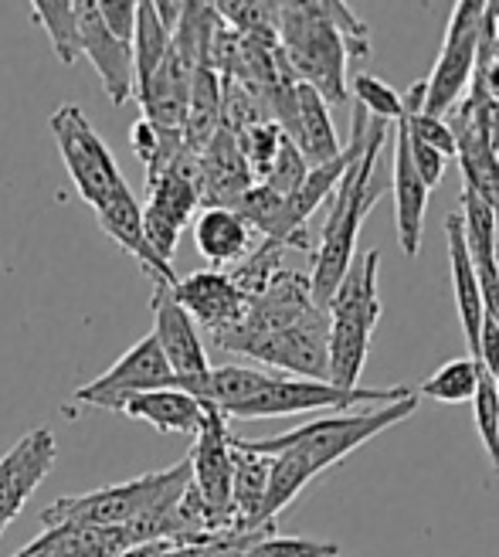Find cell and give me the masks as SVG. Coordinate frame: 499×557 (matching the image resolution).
Masks as SVG:
<instances>
[{
  "label": "cell",
  "instance_id": "6da1fadb",
  "mask_svg": "<svg viewBox=\"0 0 499 557\" xmlns=\"http://www.w3.org/2000/svg\"><path fill=\"white\" fill-rule=\"evenodd\" d=\"M384 144H387V123L371 120L364 153L357 157V163L347 171L340 187L333 190V205L326 214V225L320 232V245L313 252V269H310V289L320 310H326V302L344 283V275L353 262L360 228H364V218L371 214L377 198H384V184H374L377 157Z\"/></svg>",
  "mask_w": 499,
  "mask_h": 557
},
{
  "label": "cell",
  "instance_id": "7a4b0ae2",
  "mask_svg": "<svg viewBox=\"0 0 499 557\" xmlns=\"http://www.w3.org/2000/svg\"><path fill=\"white\" fill-rule=\"evenodd\" d=\"M414 408H419V395H408L391 405L313 418V422L299 425L286 435H275V438H235V435L232 438L238 449H248L255 456H286L302 476L313 483L320 472H326L329 466H337L340 459L357 453L364 442L377 438L381 432L395 429L398 422L411 418Z\"/></svg>",
  "mask_w": 499,
  "mask_h": 557
},
{
  "label": "cell",
  "instance_id": "3957f363",
  "mask_svg": "<svg viewBox=\"0 0 499 557\" xmlns=\"http://www.w3.org/2000/svg\"><path fill=\"white\" fill-rule=\"evenodd\" d=\"M190 486V462H177L171 469L147 472L116 486H102L82 496H59L41 510L45 531L51 527H126L157 513H171Z\"/></svg>",
  "mask_w": 499,
  "mask_h": 557
},
{
  "label": "cell",
  "instance_id": "277c9868",
  "mask_svg": "<svg viewBox=\"0 0 499 557\" xmlns=\"http://www.w3.org/2000/svg\"><path fill=\"white\" fill-rule=\"evenodd\" d=\"M377 275H381V252L367 248L360 259L350 262L344 283L326 302V357H329V384L337 387H357L360 374H364L371 337L381 323V293H377Z\"/></svg>",
  "mask_w": 499,
  "mask_h": 557
},
{
  "label": "cell",
  "instance_id": "5b68a950",
  "mask_svg": "<svg viewBox=\"0 0 499 557\" xmlns=\"http://www.w3.org/2000/svg\"><path fill=\"white\" fill-rule=\"evenodd\" d=\"M279 48L302 86L326 106H347V51L326 4H279Z\"/></svg>",
  "mask_w": 499,
  "mask_h": 557
},
{
  "label": "cell",
  "instance_id": "8992f818",
  "mask_svg": "<svg viewBox=\"0 0 499 557\" xmlns=\"http://www.w3.org/2000/svg\"><path fill=\"white\" fill-rule=\"evenodd\" d=\"M414 395L411 387H337L329 381H302V377H283L272 374V381L262 392L232 411V418H279V414H307V411H360L391 405Z\"/></svg>",
  "mask_w": 499,
  "mask_h": 557
},
{
  "label": "cell",
  "instance_id": "52a82bcc",
  "mask_svg": "<svg viewBox=\"0 0 499 557\" xmlns=\"http://www.w3.org/2000/svg\"><path fill=\"white\" fill-rule=\"evenodd\" d=\"M326 333L329 320L326 310L313 313L296 326L262 333V337H238V333H225L214 337L211 344L241 354L248 360H259L265 368L283 371V377H302V381H329V357H326Z\"/></svg>",
  "mask_w": 499,
  "mask_h": 557
},
{
  "label": "cell",
  "instance_id": "ba28073f",
  "mask_svg": "<svg viewBox=\"0 0 499 557\" xmlns=\"http://www.w3.org/2000/svg\"><path fill=\"white\" fill-rule=\"evenodd\" d=\"M54 144L65 160V171L78 190V198L92 211H99L123 184V174L116 166V157L109 153L102 136L92 129V123L82 116L78 106H59L48 120Z\"/></svg>",
  "mask_w": 499,
  "mask_h": 557
},
{
  "label": "cell",
  "instance_id": "9c48e42d",
  "mask_svg": "<svg viewBox=\"0 0 499 557\" xmlns=\"http://www.w3.org/2000/svg\"><path fill=\"white\" fill-rule=\"evenodd\" d=\"M198 157L201 153H190L184 147L157 177L147 181V205H140V211H144V232H147V242L157 252V259H163L166 265L174 262L180 232L190 225L194 211L201 208Z\"/></svg>",
  "mask_w": 499,
  "mask_h": 557
},
{
  "label": "cell",
  "instance_id": "30bf717a",
  "mask_svg": "<svg viewBox=\"0 0 499 557\" xmlns=\"http://www.w3.org/2000/svg\"><path fill=\"white\" fill-rule=\"evenodd\" d=\"M483 17H486V0H459L452 8L446 41H441L432 75L422 78V86H425L422 113L446 116L449 109H456L465 99L469 82H473V69H476Z\"/></svg>",
  "mask_w": 499,
  "mask_h": 557
},
{
  "label": "cell",
  "instance_id": "8fae6325",
  "mask_svg": "<svg viewBox=\"0 0 499 557\" xmlns=\"http://www.w3.org/2000/svg\"><path fill=\"white\" fill-rule=\"evenodd\" d=\"M190 462V490L198 493L201 507L208 513L211 534L232 531V432L228 418L208 408V418L201 432L194 435V453L187 456Z\"/></svg>",
  "mask_w": 499,
  "mask_h": 557
},
{
  "label": "cell",
  "instance_id": "7c38bea8",
  "mask_svg": "<svg viewBox=\"0 0 499 557\" xmlns=\"http://www.w3.org/2000/svg\"><path fill=\"white\" fill-rule=\"evenodd\" d=\"M174 384H177V377H174L171 364L163 360L153 333H150V337H144L140 344H133L105 374H99L86 387H78L75 401L120 414L126 398L144 395V392H157V387H174Z\"/></svg>",
  "mask_w": 499,
  "mask_h": 557
},
{
  "label": "cell",
  "instance_id": "4fadbf2b",
  "mask_svg": "<svg viewBox=\"0 0 499 557\" xmlns=\"http://www.w3.org/2000/svg\"><path fill=\"white\" fill-rule=\"evenodd\" d=\"M171 286L174 283H166V278H153V341L177 381H198L211 371L208 350L201 341V330L194 326L187 310L174 299Z\"/></svg>",
  "mask_w": 499,
  "mask_h": 557
},
{
  "label": "cell",
  "instance_id": "5bb4252c",
  "mask_svg": "<svg viewBox=\"0 0 499 557\" xmlns=\"http://www.w3.org/2000/svg\"><path fill=\"white\" fill-rule=\"evenodd\" d=\"M54 459H59V442H54L48 429L21 435L14 442V449L8 456H0V534L24 510L27 496L41 486Z\"/></svg>",
  "mask_w": 499,
  "mask_h": 557
},
{
  "label": "cell",
  "instance_id": "9a60e30c",
  "mask_svg": "<svg viewBox=\"0 0 499 557\" xmlns=\"http://www.w3.org/2000/svg\"><path fill=\"white\" fill-rule=\"evenodd\" d=\"M171 293L187 310L194 326L208 330L211 337H221V333L235 330L248 313V299L238 293L232 275L221 269L190 272L187 278H177Z\"/></svg>",
  "mask_w": 499,
  "mask_h": 557
},
{
  "label": "cell",
  "instance_id": "2e32d148",
  "mask_svg": "<svg viewBox=\"0 0 499 557\" xmlns=\"http://www.w3.org/2000/svg\"><path fill=\"white\" fill-rule=\"evenodd\" d=\"M75 14H78L82 54L92 62L102 89H105L109 99H113V106H126L136 96L133 48L109 35V27L102 24V17L96 11V0H75Z\"/></svg>",
  "mask_w": 499,
  "mask_h": 557
},
{
  "label": "cell",
  "instance_id": "e0dca14e",
  "mask_svg": "<svg viewBox=\"0 0 499 557\" xmlns=\"http://www.w3.org/2000/svg\"><path fill=\"white\" fill-rule=\"evenodd\" d=\"M136 544H150L144 520L126 527H51L11 557H116Z\"/></svg>",
  "mask_w": 499,
  "mask_h": 557
},
{
  "label": "cell",
  "instance_id": "ac0fdd59",
  "mask_svg": "<svg viewBox=\"0 0 499 557\" xmlns=\"http://www.w3.org/2000/svg\"><path fill=\"white\" fill-rule=\"evenodd\" d=\"M465 113L476 120L489 144L499 150V0H486L483 35L476 51V69L462 99Z\"/></svg>",
  "mask_w": 499,
  "mask_h": 557
},
{
  "label": "cell",
  "instance_id": "d6986e66",
  "mask_svg": "<svg viewBox=\"0 0 499 557\" xmlns=\"http://www.w3.org/2000/svg\"><path fill=\"white\" fill-rule=\"evenodd\" d=\"M255 184L252 171L228 129H217L211 144L198 157V194L201 208H232L241 201V194Z\"/></svg>",
  "mask_w": 499,
  "mask_h": 557
},
{
  "label": "cell",
  "instance_id": "ffe728a7",
  "mask_svg": "<svg viewBox=\"0 0 499 557\" xmlns=\"http://www.w3.org/2000/svg\"><path fill=\"white\" fill-rule=\"evenodd\" d=\"M446 123L456 136V160L462 166V181H465L462 190H473L499 218V150L489 144L486 133L476 126V120L465 113L462 102L449 109Z\"/></svg>",
  "mask_w": 499,
  "mask_h": 557
},
{
  "label": "cell",
  "instance_id": "44dd1931",
  "mask_svg": "<svg viewBox=\"0 0 499 557\" xmlns=\"http://www.w3.org/2000/svg\"><path fill=\"white\" fill-rule=\"evenodd\" d=\"M194 69L198 65H194L190 59H184V54L171 45V51H166V59L157 69V75L140 92H136V99H140V106H144L147 123H153L163 133H184Z\"/></svg>",
  "mask_w": 499,
  "mask_h": 557
},
{
  "label": "cell",
  "instance_id": "7402d4cb",
  "mask_svg": "<svg viewBox=\"0 0 499 557\" xmlns=\"http://www.w3.org/2000/svg\"><path fill=\"white\" fill-rule=\"evenodd\" d=\"M99 228L113 238L123 252H129L136 262H140L150 278H166V283H177L174 275V265H166L163 259H157V252L147 242V232H144V211H140V201H136V194L129 190V184L123 181L120 190L109 198L99 211Z\"/></svg>",
  "mask_w": 499,
  "mask_h": 557
},
{
  "label": "cell",
  "instance_id": "603a6c76",
  "mask_svg": "<svg viewBox=\"0 0 499 557\" xmlns=\"http://www.w3.org/2000/svg\"><path fill=\"white\" fill-rule=\"evenodd\" d=\"M120 414L133 418V422H147L163 435H190L194 438L204 425L208 408L198 398L177 392V387H157V392L126 398Z\"/></svg>",
  "mask_w": 499,
  "mask_h": 557
},
{
  "label": "cell",
  "instance_id": "cb8c5ba5",
  "mask_svg": "<svg viewBox=\"0 0 499 557\" xmlns=\"http://www.w3.org/2000/svg\"><path fill=\"white\" fill-rule=\"evenodd\" d=\"M194 245L211 265H238L255 248V232L232 208H201L194 218Z\"/></svg>",
  "mask_w": 499,
  "mask_h": 557
},
{
  "label": "cell",
  "instance_id": "d4e9b609",
  "mask_svg": "<svg viewBox=\"0 0 499 557\" xmlns=\"http://www.w3.org/2000/svg\"><path fill=\"white\" fill-rule=\"evenodd\" d=\"M428 187L414 174L404 133L398 126V147H395V221H398V242L408 259L419 256L422 248V228H425V211H428Z\"/></svg>",
  "mask_w": 499,
  "mask_h": 557
},
{
  "label": "cell",
  "instance_id": "484cf974",
  "mask_svg": "<svg viewBox=\"0 0 499 557\" xmlns=\"http://www.w3.org/2000/svg\"><path fill=\"white\" fill-rule=\"evenodd\" d=\"M446 238H449V265H452L456 306H459V317H462L469 357L476 360V354H479V330H483L486 310H483L479 278H476L473 259H469V248H465V235H462V221H459V214H449V218H446Z\"/></svg>",
  "mask_w": 499,
  "mask_h": 557
},
{
  "label": "cell",
  "instance_id": "4316f807",
  "mask_svg": "<svg viewBox=\"0 0 499 557\" xmlns=\"http://www.w3.org/2000/svg\"><path fill=\"white\" fill-rule=\"evenodd\" d=\"M232 531H259L262 523V504L269 490V456H255L248 449H238L232 438Z\"/></svg>",
  "mask_w": 499,
  "mask_h": 557
},
{
  "label": "cell",
  "instance_id": "83f0119b",
  "mask_svg": "<svg viewBox=\"0 0 499 557\" xmlns=\"http://www.w3.org/2000/svg\"><path fill=\"white\" fill-rule=\"evenodd\" d=\"M299 153L307 157L310 166L329 163L333 157H340V136L333 129L329 120V106L323 102V96L310 86H296V139Z\"/></svg>",
  "mask_w": 499,
  "mask_h": 557
},
{
  "label": "cell",
  "instance_id": "f1b7e54d",
  "mask_svg": "<svg viewBox=\"0 0 499 557\" xmlns=\"http://www.w3.org/2000/svg\"><path fill=\"white\" fill-rule=\"evenodd\" d=\"M171 32L157 21L153 14V0H144L136 4V32H133V75H136V92H140L147 82L157 75V69L163 65L166 51H171ZM136 99V96H133Z\"/></svg>",
  "mask_w": 499,
  "mask_h": 557
},
{
  "label": "cell",
  "instance_id": "f546056e",
  "mask_svg": "<svg viewBox=\"0 0 499 557\" xmlns=\"http://www.w3.org/2000/svg\"><path fill=\"white\" fill-rule=\"evenodd\" d=\"M32 21L45 27V35L51 41V51L59 54L62 65H75L82 59L75 0H35V4H32Z\"/></svg>",
  "mask_w": 499,
  "mask_h": 557
},
{
  "label": "cell",
  "instance_id": "4dcf8cb0",
  "mask_svg": "<svg viewBox=\"0 0 499 557\" xmlns=\"http://www.w3.org/2000/svg\"><path fill=\"white\" fill-rule=\"evenodd\" d=\"M483 377V364L473 357H452L446 360L435 374H428L419 387V395L441 401V405H462V401H473L476 387Z\"/></svg>",
  "mask_w": 499,
  "mask_h": 557
},
{
  "label": "cell",
  "instance_id": "1f68e13d",
  "mask_svg": "<svg viewBox=\"0 0 499 557\" xmlns=\"http://www.w3.org/2000/svg\"><path fill=\"white\" fill-rule=\"evenodd\" d=\"M286 252L289 248L286 245H279V242H269V238H262V245H255L252 252H248L228 275H232V283L238 286V293L252 302V299H259L272 283H275V275H279L283 269H286Z\"/></svg>",
  "mask_w": 499,
  "mask_h": 557
},
{
  "label": "cell",
  "instance_id": "d6a6232c",
  "mask_svg": "<svg viewBox=\"0 0 499 557\" xmlns=\"http://www.w3.org/2000/svg\"><path fill=\"white\" fill-rule=\"evenodd\" d=\"M214 14L245 38L279 45V4H262V0H221V4H214Z\"/></svg>",
  "mask_w": 499,
  "mask_h": 557
},
{
  "label": "cell",
  "instance_id": "836d02e7",
  "mask_svg": "<svg viewBox=\"0 0 499 557\" xmlns=\"http://www.w3.org/2000/svg\"><path fill=\"white\" fill-rule=\"evenodd\" d=\"M283 136H286V133H283L279 126H275L272 120H262V123L248 126V129H241V133L235 136V144H238V150H241V157H245V163H248V171H252L255 184L265 181V174H269V166H272L275 153H279Z\"/></svg>",
  "mask_w": 499,
  "mask_h": 557
},
{
  "label": "cell",
  "instance_id": "e575fe53",
  "mask_svg": "<svg viewBox=\"0 0 499 557\" xmlns=\"http://www.w3.org/2000/svg\"><path fill=\"white\" fill-rule=\"evenodd\" d=\"M350 92L357 96V106L364 109V113H374V120H381V123H387V120L398 123L404 116V96L398 89L387 86V82L377 78V75L360 72L353 78V89Z\"/></svg>",
  "mask_w": 499,
  "mask_h": 557
},
{
  "label": "cell",
  "instance_id": "d590c367",
  "mask_svg": "<svg viewBox=\"0 0 499 557\" xmlns=\"http://www.w3.org/2000/svg\"><path fill=\"white\" fill-rule=\"evenodd\" d=\"M473 414H476V432L479 442L486 445V453L492 459V469L499 472V395H496V381L483 371L479 387L473 395Z\"/></svg>",
  "mask_w": 499,
  "mask_h": 557
},
{
  "label": "cell",
  "instance_id": "8d00e7d4",
  "mask_svg": "<svg viewBox=\"0 0 499 557\" xmlns=\"http://www.w3.org/2000/svg\"><path fill=\"white\" fill-rule=\"evenodd\" d=\"M323 4H326V14H329L333 27H337V35L344 41L347 62H364V59H371V51H374V45H371V27L350 11V4H340V0H323Z\"/></svg>",
  "mask_w": 499,
  "mask_h": 557
},
{
  "label": "cell",
  "instance_id": "74e56055",
  "mask_svg": "<svg viewBox=\"0 0 499 557\" xmlns=\"http://www.w3.org/2000/svg\"><path fill=\"white\" fill-rule=\"evenodd\" d=\"M310 171V163L307 157L299 153V147L292 144L289 136H283V144H279V153H275L272 166H269V174H265V187L275 190V194H283V198H292L296 187L302 184V177H307Z\"/></svg>",
  "mask_w": 499,
  "mask_h": 557
},
{
  "label": "cell",
  "instance_id": "f35d334b",
  "mask_svg": "<svg viewBox=\"0 0 499 557\" xmlns=\"http://www.w3.org/2000/svg\"><path fill=\"white\" fill-rule=\"evenodd\" d=\"M340 547L337 544H320V541H307V537H262L248 547L241 557H337Z\"/></svg>",
  "mask_w": 499,
  "mask_h": 557
},
{
  "label": "cell",
  "instance_id": "ab89813d",
  "mask_svg": "<svg viewBox=\"0 0 499 557\" xmlns=\"http://www.w3.org/2000/svg\"><path fill=\"white\" fill-rule=\"evenodd\" d=\"M96 11H99L102 24L109 27V35L120 38L123 45H133V32H136L133 0H96Z\"/></svg>",
  "mask_w": 499,
  "mask_h": 557
},
{
  "label": "cell",
  "instance_id": "60d3db41",
  "mask_svg": "<svg viewBox=\"0 0 499 557\" xmlns=\"http://www.w3.org/2000/svg\"><path fill=\"white\" fill-rule=\"evenodd\" d=\"M398 126H401V133H404V144H408V157H411L414 174H419V177L425 181V187L432 190L441 177H446V163H449V160L441 157V153H435L432 147H425V144H414L401 120H398Z\"/></svg>",
  "mask_w": 499,
  "mask_h": 557
},
{
  "label": "cell",
  "instance_id": "b9f144b4",
  "mask_svg": "<svg viewBox=\"0 0 499 557\" xmlns=\"http://www.w3.org/2000/svg\"><path fill=\"white\" fill-rule=\"evenodd\" d=\"M476 360L483 364V371L489 377L499 374V323L492 317H483V330H479V354Z\"/></svg>",
  "mask_w": 499,
  "mask_h": 557
},
{
  "label": "cell",
  "instance_id": "7bdbcfd3",
  "mask_svg": "<svg viewBox=\"0 0 499 557\" xmlns=\"http://www.w3.org/2000/svg\"><path fill=\"white\" fill-rule=\"evenodd\" d=\"M160 554H163V541H150V544H136L116 557H160Z\"/></svg>",
  "mask_w": 499,
  "mask_h": 557
},
{
  "label": "cell",
  "instance_id": "ee69618b",
  "mask_svg": "<svg viewBox=\"0 0 499 557\" xmlns=\"http://www.w3.org/2000/svg\"><path fill=\"white\" fill-rule=\"evenodd\" d=\"M492 381H496V395H499V374H496V377H492Z\"/></svg>",
  "mask_w": 499,
  "mask_h": 557
}]
</instances>
